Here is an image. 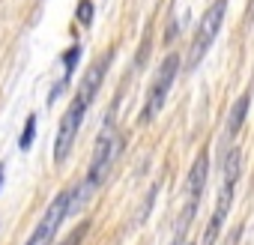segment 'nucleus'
Returning <instances> with one entry per match:
<instances>
[{"label":"nucleus","mask_w":254,"mask_h":245,"mask_svg":"<svg viewBox=\"0 0 254 245\" xmlns=\"http://www.w3.org/2000/svg\"><path fill=\"white\" fill-rule=\"evenodd\" d=\"M108 63H111V54H105L96 66H90V69H87L84 84L78 87V93H75L72 105L66 108V114H63V120H60L57 141H54V162H57V165L69 156V150H72V144H75V138H78V129H81V122H84V114H87V108H90V102H93L96 90L102 87V78H105Z\"/></svg>","instance_id":"1"},{"label":"nucleus","mask_w":254,"mask_h":245,"mask_svg":"<svg viewBox=\"0 0 254 245\" xmlns=\"http://www.w3.org/2000/svg\"><path fill=\"white\" fill-rule=\"evenodd\" d=\"M236 177H239V150H230L227 159H224V185H221V194H218V203H215V212L206 224V233H203V245H212L224 218H227V209L233 203V185H236Z\"/></svg>","instance_id":"2"},{"label":"nucleus","mask_w":254,"mask_h":245,"mask_svg":"<svg viewBox=\"0 0 254 245\" xmlns=\"http://www.w3.org/2000/svg\"><path fill=\"white\" fill-rule=\"evenodd\" d=\"M224 12H227V0H215V3L203 12L200 27L194 33V42H191V51H189V69H194L203 60V54L209 51V45L215 42V36L221 30V21H224Z\"/></svg>","instance_id":"3"},{"label":"nucleus","mask_w":254,"mask_h":245,"mask_svg":"<svg viewBox=\"0 0 254 245\" xmlns=\"http://www.w3.org/2000/svg\"><path fill=\"white\" fill-rule=\"evenodd\" d=\"M120 147H123V141H120V135H114V132H105V135L96 141L93 162H90V174H87V180H84L90 188H99V185L105 183V177H108L114 159L120 156Z\"/></svg>","instance_id":"4"},{"label":"nucleus","mask_w":254,"mask_h":245,"mask_svg":"<svg viewBox=\"0 0 254 245\" xmlns=\"http://www.w3.org/2000/svg\"><path fill=\"white\" fill-rule=\"evenodd\" d=\"M177 69H180V57L177 54H168L165 57V63L159 66V75H156V81H153V87H150V96H147V105H144V122H150L159 111H162V105H165V99H168V90H171V84H174V78H177Z\"/></svg>","instance_id":"5"},{"label":"nucleus","mask_w":254,"mask_h":245,"mask_svg":"<svg viewBox=\"0 0 254 245\" xmlns=\"http://www.w3.org/2000/svg\"><path fill=\"white\" fill-rule=\"evenodd\" d=\"M66 215H69V191H63V194H57V197L51 200V206L45 209V215H42V221L36 224V230H33V236L27 239V245H51L54 236L60 233V224L66 221Z\"/></svg>","instance_id":"6"},{"label":"nucleus","mask_w":254,"mask_h":245,"mask_svg":"<svg viewBox=\"0 0 254 245\" xmlns=\"http://www.w3.org/2000/svg\"><path fill=\"white\" fill-rule=\"evenodd\" d=\"M206 168H209V159H206V153H200L197 162H194L191 171H189V180H186V203H183V218H180V239H183L189 221H191L194 212H197V200H200L203 183H206Z\"/></svg>","instance_id":"7"},{"label":"nucleus","mask_w":254,"mask_h":245,"mask_svg":"<svg viewBox=\"0 0 254 245\" xmlns=\"http://www.w3.org/2000/svg\"><path fill=\"white\" fill-rule=\"evenodd\" d=\"M245 111H248V96H242L236 105H233V114H230V135H236V129L242 126V120H245Z\"/></svg>","instance_id":"8"},{"label":"nucleus","mask_w":254,"mask_h":245,"mask_svg":"<svg viewBox=\"0 0 254 245\" xmlns=\"http://www.w3.org/2000/svg\"><path fill=\"white\" fill-rule=\"evenodd\" d=\"M33 135H36V117H27V126H24V132H21V150H30Z\"/></svg>","instance_id":"9"},{"label":"nucleus","mask_w":254,"mask_h":245,"mask_svg":"<svg viewBox=\"0 0 254 245\" xmlns=\"http://www.w3.org/2000/svg\"><path fill=\"white\" fill-rule=\"evenodd\" d=\"M78 21L84 27L93 24V3H90V0H81V3H78Z\"/></svg>","instance_id":"10"}]
</instances>
